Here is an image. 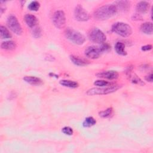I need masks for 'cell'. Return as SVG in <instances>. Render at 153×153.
<instances>
[{"label": "cell", "instance_id": "6da1fadb", "mask_svg": "<svg viewBox=\"0 0 153 153\" xmlns=\"http://www.w3.org/2000/svg\"><path fill=\"white\" fill-rule=\"evenodd\" d=\"M114 4H106L97 8L94 12V18L97 20H105L114 16L117 12Z\"/></svg>", "mask_w": 153, "mask_h": 153}, {"label": "cell", "instance_id": "7a4b0ae2", "mask_svg": "<svg viewBox=\"0 0 153 153\" xmlns=\"http://www.w3.org/2000/svg\"><path fill=\"white\" fill-rule=\"evenodd\" d=\"M110 48L109 45L107 44H102L100 46L91 45L88 47L84 51L86 57L91 59H96L99 57L101 53L107 51Z\"/></svg>", "mask_w": 153, "mask_h": 153}, {"label": "cell", "instance_id": "3957f363", "mask_svg": "<svg viewBox=\"0 0 153 153\" xmlns=\"http://www.w3.org/2000/svg\"><path fill=\"white\" fill-rule=\"evenodd\" d=\"M120 87H121L120 85L114 84V85H109L105 87H102L99 88H91L87 90L86 94L89 96L108 94L112 93L116 91Z\"/></svg>", "mask_w": 153, "mask_h": 153}, {"label": "cell", "instance_id": "277c9868", "mask_svg": "<svg viewBox=\"0 0 153 153\" xmlns=\"http://www.w3.org/2000/svg\"><path fill=\"white\" fill-rule=\"evenodd\" d=\"M65 35L68 39L77 45L83 44L85 40L84 36L81 33L71 28L66 29Z\"/></svg>", "mask_w": 153, "mask_h": 153}, {"label": "cell", "instance_id": "5b68a950", "mask_svg": "<svg viewBox=\"0 0 153 153\" xmlns=\"http://www.w3.org/2000/svg\"><path fill=\"white\" fill-rule=\"evenodd\" d=\"M112 30L123 37H128L132 33L131 26L123 22L115 23L112 26Z\"/></svg>", "mask_w": 153, "mask_h": 153}, {"label": "cell", "instance_id": "8992f818", "mask_svg": "<svg viewBox=\"0 0 153 153\" xmlns=\"http://www.w3.org/2000/svg\"><path fill=\"white\" fill-rule=\"evenodd\" d=\"M7 24L10 29L16 35H20L22 33V27L16 16L13 15L9 16L7 20Z\"/></svg>", "mask_w": 153, "mask_h": 153}, {"label": "cell", "instance_id": "52a82bcc", "mask_svg": "<svg viewBox=\"0 0 153 153\" xmlns=\"http://www.w3.org/2000/svg\"><path fill=\"white\" fill-rule=\"evenodd\" d=\"M88 38L93 42L103 44L105 41L106 36L101 30L98 28H94L89 32Z\"/></svg>", "mask_w": 153, "mask_h": 153}, {"label": "cell", "instance_id": "ba28073f", "mask_svg": "<svg viewBox=\"0 0 153 153\" xmlns=\"http://www.w3.org/2000/svg\"><path fill=\"white\" fill-rule=\"evenodd\" d=\"M53 22L54 25L59 28H63L66 24V16L62 10H57L53 16Z\"/></svg>", "mask_w": 153, "mask_h": 153}, {"label": "cell", "instance_id": "9c48e42d", "mask_svg": "<svg viewBox=\"0 0 153 153\" xmlns=\"http://www.w3.org/2000/svg\"><path fill=\"white\" fill-rule=\"evenodd\" d=\"M74 17L76 20L79 22L87 21L90 19L88 13L79 4L77 5L74 10Z\"/></svg>", "mask_w": 153, "mask_h": 153}, {"label": "cell", "instance_id": "30bf717a", "mask_svg": "<svg viewBox=\"0 0 153 153\" xmlns=\"http://www.w3.org/2000/svg\"><path fill=\"white\" fill-rule=\"evenodd\" d=\"M118 73L115 71H102L96 74V76L100 78L108 79H115L118 77Z\"/></svg>", "mask_w": 153, "mask_h": 153}, {"label": "cell", "instance_id": "8fae6325", "mask_svg": "<svg viewBox=\"0 0 153 153\" xmlns=\"http://www.w3.org/2000/svg\"><path fill=\"white\" fill-rule=\"evenodd\" d=\"M25 21L26 25L31 28L35 27L38 23L37 18L31 14H27L25 16Z\"/></svg>", "mask_w": 153, "mask_h": 153}, {"label": "cell", "instance_id": "7c38bea8", "mask_svg": "<svg viewBox=\"0 0 153 153\" xmlns=\"http://www.w3.org/2000/svg\"><path fill=\"white\" fill-rule=\"evenodd\" d=\"M149 8V3L146 1H140L136 5V11L138 13H145Z\"/></svg>", "mask_w": 153, "mask_h": 153}, {"label": "cell", "instance_id": "4fadbf2b", "mask_svg": "<svg viewBox=\"0 0 153 153\" xmlns=\"http://www.w3.org/2000/svg\"><path fill=\"white\" fill-rule=\"evenodd\" d=\"M117 7V10H120L123 11H126L130 8V2L127 1H116L114 4Z\"/></svg>", "mask_w": 153, "mask_h": 153}, {"label": "cell", "instance_id": "5bb4252c", "mask_svg": "<svg viewBox=\"0 0 153 153\" xmlns=\"http://www.w3.org/2000/svg\"><path fill=\"white\" fill-rule=\"evenodd\" d=\"M23 80L31 85H39L42 83V80L36 76H25L23 78Z\"/></svg>", "mask_w": 153, "mask_h": 153}, {"label": "cell", "instance_id": "9a60e30c", "mask_svg": "<svg viewBox=\"0 0 153 153\" xmlns=\"http://www.w3.org/2000/svg\"><path fill=\"white\" fill-rule=\"evenodd\" d=\"M70 59H71V60L72 62V63L77 66H82L87 65L88 63V62L87 60L75 56H73V55L71 56Z\"/></svg>", "mask_w": 153, "mask_h": 153}, {"label": "cell", "instance_id": "2e32d148", "mask_svg": "<svg viewBox=\"0 0 153 153\" xmlns=\"http://www.w3.org/2000/svg\"><path fill=\"white\" fill-rule=\"evenodd\" d=\"M140 30L148 35L152 34L153 28H152V23L151 22H145L140 26Z\"/></svg>", "mask_w": 153, "mask_h": 153}, {"label": "cell", "instance_id": "e0dca14e", "mask_svg": "<svg viewBox=\"0 0 153 153\" xmlns=\"http://www.w3.org/2000/svg\"><path fill=\"white\" fill-rule=\"evenodd\" d=\"M126 47L124 43L121 42H117L115 45V50L117 54L121 56H126L127 52L126 51Z\"/></svg>", "mask_w": 153, "mask_h": 153}, {"label": "cell", "instance_id": "ac0fdd59", "mask_svg": "<svg viewBox=\"0 0 153 153\" xmlns=\"http://www.w3.org/2000/svg\"><path fill=\"white\" fill-rule=\"evenodd\" d=\"M1 47L3 50H13L16 48V44L13 41H6L1 43Z\"/></svg>", "mask_w": 153, "mask_h": 153}, {"label": "cell", "instance_id": "d6986e66", "mask_svg": "<svg viewBox=\"0 0 153 153\" xmlns=\"http://www.w3.org/2000/svg\"><path fill=\"white\" fill-rule=\"evenodd\" d=\"M60 84L62 85L68 87V88H75L78 87V83L76 82V81H72V80H68V79H62L60 80L59 82Z\"/></svg>", "mask_w": 153, "mask_h": 153}, {"label": "cell", "instance_id": "ffe728a7", "mask_svg": "<svg viewBox=\"0 0 153 153\" xmlns=\"http://www.w3.org/2000/svg\"><path fill=\"white\" fill-rule=\"evenodd\" d=\"M0 35L2 39H7L11 38V34L7 27L1 25L0 26Z\"/></svg>", "mask_w": 153, "mask_h": 153}, {"label": "cell", "instance_id": "44dd1931", "mask_svg": "<svg viewBox=\"0 0 153 153\" xmlns=\"http://www.w3.org/2000/svg\"><path fill=\"white\" fill-rule=\"evenodd\" d=\"M96 121L92 117H88L85 118L82 123V126L84 127H90L96 124Z\"/></svg>", "mask_w": 153, "mask_h": 153}, {"label": "cell", "instance_id": "7402d4cb", "mask_svg": "<svg viewBox=\"0 0 153 153\" xmlns=\"http://www.w3.org/2000/svg\"><path fill=\"white\" fill-rule=\"evenodd\" d=\"M113 112V109L112 108H108L105 110L99 112V116L102 118H109L110 117Z\"/></svg>", "mask_w": 153, "mask_h": 153}, {"label": "cell", "instance_id": "603a6c76", "mask_svg": "<svg viewBox=\"0 0 153 153\" xmlns=\"http://www.w3.org/2000/svg\"><path fill=\"white\" fill-rule=\"evenodd\" d=\"M28 8L29 10L30 11H36L39 10V7H40V4L39 2L36 1H32L29 5H28Z\"/></svg>", "mask_w": 153, "mask_h": 153}, {"label": "cell", "instance_id": "cb8c5ba5", "mask_svg": "<svg viewBox=\"0 0 153 153\" xmlns=\"http://www.w3.org/2000/svg\"><path fill=\"white\" fill-rule=\"evenodd\" d=\"M130 77L131 78V81L134 84H137L139 85H144L145 83L143 82V81L139 78L136 74H134V75H131V74H130Z\"/></svg>", "mask_w": 153, "mask_h": 153}, {"label": "cell", "instance_id": "d4e9b609", "mask_svg": "<svg viewBox=\"0 0 153 153\" xmlns=\"http://www.w3.org/2000/svg\"><path fill=\"white\" fill-rule=\"evenodd\" d=\"M32 33L33 37H35V38H39L41 35V30L40 29L39 27L38 26H35L34 27L32 28Z\"/></svg>", "mask_w": 153, "mask_h": 153}, {"label": "cell", "instance_id": "484cf974", "mask_svg": "<svg viewBox=\"0 0 153 153\" xmlns=\"http://www.w3.org/2000/svg\"><path fill=\"white\" fill-rule=\"evenodd\" d=\"M110 84V83L108 81H106L105 80H102V79H99V80H96L94 82V85L96 86H98V87H105V86H108Z\"/></svg>", "mask_w": 153, "mask_h": 153}, {"label": "cell", "instance_id": "4316f807", "mask_svg": "<svg viewBox=\"0 0 153 153\" xmlns=\"http://www.w3.org/2000/svg\"><path fill=\"white\" fill-rule=\"evenodd\" d=\"M62 131L65 134H66V135H68V136L72 135V134H73V133H74L73 129H72L71 127H68V126L64 127L62 129Z\"/></svg>", "mask_w": 153, "mask_h": 153}, {"label": "cell", "instance_id": "83f0119b", "mask_svg": "<svg viewBox=\"0 0 153 153\" xmlns=\"http://www.w3.org/2000/svg\"><path fill=\"white\" fill-rule=\"evenodd\" d=\"M141 49L142 51H149L152 49V45H143L141 47Z\"/></svg>", "mask_w": 153, "mask_h": 153}, {"label": "cell", "instance_id": "f1b7e54d", "mask_svg": "<svg viewBox=\"0 0 153 153\" xmlns=\"http://www.w3.org/2000/svg\"><path fill=\"white\" fill-rule=\"evenodd\" d=\"M152 76H153V75H152V73H151L150 74H149L148 75H146V76H145V79H146L147 81L151 82L152 81V78H153Z\"/></svg>", "mask_w": 153, "mask_h": 153}, {"label": "cell", "instance_id": "f546056e", "mask_svg": "<svg viewBox=\"0 0 153 153\" xmlns=\"http://www.w3.org/2000/svg\"><path fill=\"white\" fill-rule=\"evenodd\" d=\"M133 17H134V19L133 20H138L139 19L141 18V17L140 16V14H134L133 15Z\"/></svg>", "mask_w": 153, "mask_h": 153}]
</instances>
